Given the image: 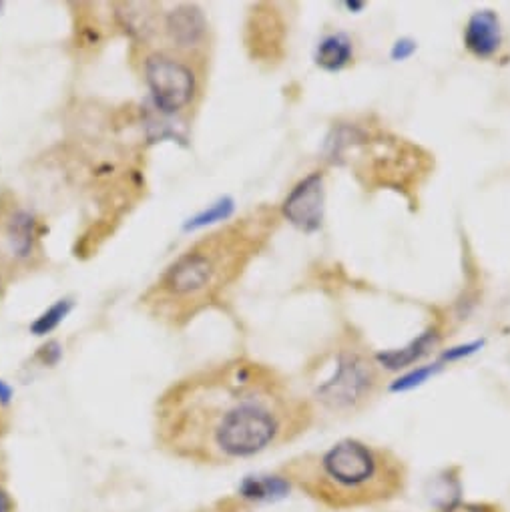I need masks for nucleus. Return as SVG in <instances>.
I'll use <instances>...</instances> for the list:
<instances>
[{
    "mask_svg": "<svg viewBox=\"0 0 510 512\" xmlns=\"http://www.w3.org/2000/svg\"><path fill=\"white\" fill-rule=\"evenodd\" d=\"M352 59V43L344 35L328 37L318 49V65L328 71H340Z\"/></svg>",
    "mask_w": 510,
    "mask_h": 512,
    "instance_id": "obj_10",
    "label": "nucleus"
},
{
    "mask_svg": "<svg viewBox=\"0 0 510 512\" xmlns=\"http://www.w3.org/2000/svg\"><path fill=\"white\" fill-rule=\"evenodd\" d=\"M280 472L292 488L332 510L376 506L394 500L406 486V466L400 458L352 438L320 454L294 458Z\"/></svg>",
    "mask_w": 510,
    "mask_h": 512,
    "instance_id": "obj_3",
    "label": "nucleus"
},
{
    "mask_svg": "<svg viewBox=\"0 0 510 512\" xmlns=\"http://www.w3.org/2000/svg\"><path fill=\"white\" fill-rule=\"evenodd\" d=\"M414 49H416V45H414L412 41H398V43L394 45L392 57H394L396 61H404L406 57H410V55L414 53Z\"/></svg>",
    "mask_w": 510,
    "mask_h": 512,
    "instance_id": "obj_16",
    "label": "nucleus"
},
{
    "mask_svg": "<svg viewBox=\"0 0 510 512\" xmlns=\"http://www.w3.org/2000/svg\"><path fill=\"white\" fill-rule=\"evenodd\" d=\"M434 370H436V368H430V366H428V368H420V370H416V372L404 376L402 380H398V382L392 386V390H396V392H398V390H410V388L422 384L428 376H432Z\"/></svg>",
    "mask_w": 510,
    "mask_h": 512,
    "instance_id": "obj_14",
    "label": "nucleus"
},
{
    "mask_svg": "<svg viewBox=\"0 0 510 512\" xmlns=\"http://www.w3.org/2000/svg\"><path fill=\"white\" fill-rule=\"evenodd\" d=\"M380 388L378 368L358 354L342 356L334 374L316 388V398L336 414L366 408Z\"/></svg>",
    "mask_w": 510,
    "mask_h": 512,
    "instance_id": "obj_5",
    "label": "nucleus"
},
{
    "mask_svg": "<svg viewBox=\"0 0 510 512\" xmlns=\"http://www.w3.org/2000/svg\"><path fill=\"white\" fill-rule=\"evenodd\" d=\"M500 41H502L500 23L492 11H482L470 17L464 29V45L474 57L478 59L492 57L498 51Z\"/></svg>",
    "mask_w": 510,
    "mask_h": 512,
    "instance_id": "obj_8",
    "label": "nucleus"
},
{
    "mask_svg": "<svg viewBox=\"0 0 510 512\" xmlns=\"http://www.w3.org/2000/svg\"><path fill=\"white\" fill-rule=\"evenodd\" d=\"M284 215L302 231H314L324 219V177L312 173L300 181L284 201Z\"/></svg>",
    "mask_w": 510,
    "mask_h": 512,
    "instance_id": "obj_6",
    "label": "nucleus"
},
{
    "mask_svg": "<svg viewBox=\"0 0 510 512\" xmlns=\"http://www.w3.org/2000/svg\"><path fill=\"white\" fill-rule=\"evenodd\" d=\"M270 221L274 215H253L203 237L165 270L143 304L163 322L189 320L239 276L247 260L266 241Z\"/></svg>",
    "mask_w": 510,
    "mask_h": 512,
    "instance_id": "obj_2",
    "label": "nucleus"
},
{
    "mask_svg": "<svg viewBox=\"0 0 510 512\" xmlns=\"http://www.w3.org/2000/svg\"><path fill=\"white\" fill-rule=\"evenodd\" d=\"M444 512H500V508L488 502H456L450 504Z\"/></svg>",
    "mask_w": 510,
    "mask_h": 512,
    "instance_id": "obj_15",
    "label": "nucleus"
},
{
    "mask_svg": "<svg viewBox=\"0 0 510 512\" xmlns=\"http://www.w3.org/2000/svg\"><path fill=\"white\" fill-rule=\"evenodd\" d=\"M292 490V484L282 472L268 476H249L237 490L241 502H274L284 498Z\"/></svg>",
    "mask_w": 510,
    "mask_h": 512,
    "instance_id": "obj_9",
    "label": "nucleus"
},
{
    "mask_svg": "<svg viewBox=\"0 0 510 512\" xmlns=\"http://www.w3.org/2000/svg\"><path fill=\"white\" fill-rule=\"evenodd\" d=\"M480 344H468V346H460V348H454L452 352H446L444 354V360H454V358H462V356H468L474 352V348H478Z\"/></svg>",
    "mask_w": 510,
    "mask_h": 512,
    "instance_id": "obj_17",
    "label": "nucleus"
},
{
    "mask_svg": "<svg viewBox=\"0 0 510 512\" xmlns=\"http://www.w3.org/2000/svg\"><path fill=\"white\" fill-rule=\"evenodd\" d=\"M193 512H217V510H215V504H213L209 508H199V510H193Z\"/></svg>",
    "mask_w": 510,
    "mask_h": 512,
    "instance_id": "obj_18",
    "label": "nucleus"
},
{
    "mask_svg": "<svg viewBox=\"0 0 510 512\" xmlns=\"http://www.w3.org/2000/svg\"><path fill=\"white\" fill-rule=\"evenodd\" d=\"M145 83L155 99V105L169 113L189 109L199 93V75L189 63V57L175 51H153L143 61Z\"/></svg>",
    "mask_w": 510,
    "mask_h": 512,
    "instance_id": "obj_4",
    "label": "nucleus"
},
{
    "mask_svg": "<svg viewBox=\"0 0 510 512\" xmlns=\"http://www.w3.org/2000/svg\"><path fill=\"white\" fill-rule=\"evenodd\" d=\"M0 262H25L31 260V255L37 249V233H35V219L17 209L7 215V219L0 223Z\"/></svg>",
    "mask_w": 510,
    "mask_h": 512,
    "instance_id": "obj_7",
    "label": "nucleus"
},
{
    "mask_svg": "<svg viewBox=\"0 0 510 512\" xmlns=\"http://www.w3.org/2000/svg\"><path fill=\"white\" fill-rule=\"evenodd\" d=\"M0 512H19V500L3 472H0Z\"/></svg>",
    "mask_w": 510,
    "mask_h": 512,
    "instance_id": "obj_13",
    "label": "nucleus"
},
{
    "mask_svg": "<svg viewBox=\"0 0 510 512\" xmlns=\"http://www.w3.org/2000/svg\"><path fill=\"white\" fill-rule=\"evenodd\" d=\"M434 344V334H424L422 338H418L416 342H412L410 346L402 348V350H394V352H386L378 356V362L384 364L390 370H400L404 366H410L412 362H416L418 358H422Z\"/></svg>",
    "mask_w": 510,
    "mask_h": 512,
    "instance_id": "obj_11",
    "label": "nucleus"
},
{
    "mask_svg": "<svg viewBox=\"0 0 510 512\" xmlns=\"http://www.w3.org/2000/svg\"><path fill=\"white\" fill-rule=\"evenodd\" d=\"M310 422V404L274 370L233 360L173 382L155 404L153 432L167 456L221 466L278 448Z\"/></svg>",
    "mask_w": 510,
    "mask_h": 512,
    "instance_id": "obj_1",
    "label": "nucleus"
},
{
    "mask_svg": "<svg viewBox=\"0 0 510 512\" xmlns=\"http://www.w3.org/2000/svg\"><path fill=\"white\" fill-rule=\"evenodd\" d=\"M67 312H69V304H67V302L57 304V306L51 308L43 318H39V322L33 326V330H35L37 334H47V332H51V330L65 318Z\"/></svg>",
    "mask_w": 510,
    "mask_h": 512,
    "instance_id": "obj_12",
    "label": "nucleus"
},
{
    "mask_svg": "<svg viewBox=\"0 0 510 512\" xmlns=\"http://www.w3.org/2000/svg\"><path fill=\"white\" fill-rule=\"evenodd\" d=\"M0 288H3V270H0Z\"/></svg>",
    "mask_w": 510,
    "mask_h": 512,
    "instance_id": "obj_19",
    "label": "nucleus"
}]
</instances>
